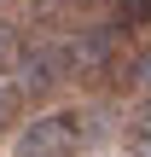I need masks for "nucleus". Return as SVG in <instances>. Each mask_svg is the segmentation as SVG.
<instances>
[{
	"label": "nucleus",
	"instance_id": "nucleus-1",
	"mask_svg": "<svg viewBox=\"0 0 151 157\" xmlns=\"http://www.w3.org/2000/svg\"><path fill=\"white\" fill-rule=\"evenodd\" d=\"M81 146V117L76 111H47L17 128V157H76Z\"/></svg>",
	"mask_w": 151,
	"mask_h": 157
},
{
	"label": "nucleus",
	"instance_id": "nucleus-2",
	"mask_svg": "<svg viewBox=\"0 0 151 157\" xmlns=\"http://www.w3.org/2000/svg\"><path fill=\"white\" fill-rule=\"evenodd\" d=\"M64 70H70V52H29L23 58V93H41V87H58L64 82Z\"/></svg>",
	"mask_w": 151,
	"mask_h": 157
},
{
	"label": "nucleus",
	"instance_id": "nucleus-3",
	"mask_svg": "<svg viewBox=\"0 0 151 157\" xmlns=\"http://www.w3.org/2000/svg\"><path fill=\"white\" fill-rule=\"evenodd\" d=\"M23 99H29V93H23L17 82H0V134H6V128H17V117H23Z\"/></svg>",
	"mask_w": 151,
	"mask_h": 157
},
{
	"label": "nucleus",
	"instance_id": "nucleus-4",
	"mask_svg": "<svg viewBox=\"0 0 151 157\" xmlns=\"http://www.w3.org/2000/svg\"><path fill=\"white\" fill-rule=\"evenodd\" d=\"M128 151H134V157H151V111L128 128Z\"/></svg>",
	"mask_w": 151,
	"mask_h": 157
},
{
	"label": "nucleus",
	"instance_id": "nucleus-5",
	"mask_svg": "<svg viewBox=\"0 0 151 157\" xmlns=\"http://www.w3.org/2000/svg\"><path fill=\"white\" fill-rule=\"evenodd\" d=\"M116 12H122V23H134V29L151 23V0H116Z\"/></svg>",
	"mask_w": 151,
	"mask_h": 157
},
{
	"label": "nucleus",
	"instance_id": "nucleus-6",
	"mask_svg": "<svg viewBox=\"0 0 151 157\" xmlns=\"http://www.w3.org/2000/svg\"><path fill=\"white\" fill-rule=\"evenodd\" d=\"M128 82H134L140 93H151V47L140 52V58H134V64H128Z\"/></svg>",
	"mask_w": 151,
	"mask_h": 157
},
{
	"label": "nucleus",
	"instance_id": "nucleus-7",
	"mask_svg": "<svg viewBox=\"0 0 151 157\" xmlns=\"http://www.w3.org/2000/svg\"><path fill=\"white\" fill-rule=\"evenodd\" d=\"M6 52H12V29H0V58H6Z\"/></svg>",
	"mask_w": 151,
	"mask_h": 157
}]
</instances>
